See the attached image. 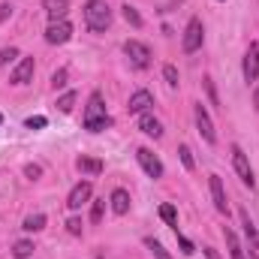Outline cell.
<instances>
[{
  "label": "cell",
  "instance_id": "1",
  "mask_svg": "<svg viewBox=\"0 0 259 259\" xmlns=\"http://www.w3.org/2000/svg\"><path fill=\"white\" fill-rule=\"evenodd\" d=\"M81 124H84L88 133H100V130H106L109 124H112V118L106 115V100H103L100 91H94V94L88 97V106H84Z\"/></svg>",
  "mask_w": 259,
  "mask_h": 259
},
{
  "label": "cell",
  "instance_id": "2",
  "mask_svg": "<svg viewBox=\"0 0 259 259\" xmlns=\"http://www.w3.org/2000/svg\"><path fill=\"white\" fill-rule=\"evenodd\" d=\"M84 24L91 33H106L112 27V9L106 0H88L84 3Z\"/></svg>",
  "mask_w": 259,
  "mask_h": 259
},
{
  "label": "cell",
  "instance_id": "3",
  "mask_svg": "<svg viewBox=\"0 0 259 259\" xmlns=\"http://www.w3.org/2000/svg\"><path fill=\"white\" fill-rule=\"evenodd\" d=\"M229 154H232V169L238 172V178H241V184L253 190V184H256V178H253V169H250V160H247V154L241 151V145H232V148H229Z\"/></svg>",
  "mask_w": 259,
  "mask_h": 259
},
{
  "label": "cell",
  "instance_id": "4",
  "mask_svg": "<svg viewBox=\"0 0 259 259\" xmlns=\"http://www.w3.org/2000/svg\"><path fill=\"white\" fill-rule=\"evenodd\" d=\"M124 55H127L133 69H148L151 66V49L145 42H139V39H127L124 42Z\"/></svg>",
  "mask_w": 259,
  "mask_h": 259
},
{
  "label": "cell",
  "instance_id": "5",
  "mask_svg": "<svg viewBox=\"0 0 259 259\" xmlns=\"http://www.w3.org/2000/svg\"><path fill=\"white\" fill-rule=\"evenodd\" d=\"M202 42H205V27H202V21H199V18H190V21H187V27H184L181 49H184L187 55H193V52L202 49Z\"/></svg>",
  "mask_w": 259,
  "mask_h": 259
},
{
  "label": "cell",
  "instance_id": "6",
  "mask_svg": "<svg viewBox=\"0 0 259 259\" xmlns=\"http://www.w3.org/2000/svg\"><path fill=\"white\" fill-rule=\"evenodd\" d=\"M136 160H139V166L145 169V175H148V178H154V181H157V178H163V172H166V169H163L160 157H157L151 148H139V151H136Z\"/></svg>",
  "mask_w": 259,
  "mask_h": 259
},
{
  "label": "cell",
  "instance_id": "7",
  "mask_svg": "<svg viewBox=\"0 0 259 259\" xmlns=\"http://www.w3.org/2000/svg\"><path fill=\"white\" fill-rule=\"evenodd\" d=\"M69 39H72V24H69L66 18L52 21V24L46 27V42H49V46H64Z\"/></svg>",
  "mask_w": 259,
  "mask_h": 259
},
{
  "label": "cell",
  "instance_id": "8",
  "mask_svg": "<svg viewBox=\"0 0 259 259\" xmlns=\"http://www.w3.org/2000/svg\"><path fill=\"white\" fill-rule=\"evenodd\" d=\"M193 115H196L199 136H202L208 145H217V130H214V124H211V115L205 112V106H202V103H196V106H193Z\"/></svg>",
  "mask_w": 259,
  "mask_h": 259
},
{
  "label": "cell",
  "instance_id": "9",
  "mask_svg": "<svg viewBox=\"0 0 259 259\" xmlns=\"http://www.w3.org/2000/svg\"><path fill=\"white\" fill-rule=\"evenodd\" d=\"M91 193H94V184H91V181H78V184L69 190V196H66V208H69V211H78L84 202H91Z\"/></svg>",
  "mask_w": 259,
  "mask_h": 259
},
{
  "label": "cell",
  "instance_id": "10",
  "mask_svg": "<svg viewBox=\"0 0 259 259\" xmlns=\"http://www.w3.org/2000/svg\"><path fill=\"white\" fill-rule=\"evenodd\" d=\"M241 72H244V81L253 84L259 78V46L250 42V49L244 52V64H241Z\"/></svg>",
  "mask_w": 259,
  "mask_h": 259
},
{
  "label": "cell",
  "instance_id": "11",
  "mask_svg": "<svg viewBox=\"0 0 259 259\" xmlns=\"http://www.w3.org/2000/svg\"><path fill=\"white\" fill-rule=\"evenodd\" d=\"M208 187H211L214 208H217L220 214H226V217H229V202H226V190H223V181H220V175H211V178H208Z\"/></svg>",
  "mask_w": 259,
  "mask_h": 259
},
{
  "label": "cell",
  "instance_id": "12",
  "mask_svg": "<svg viewBox=\"0 0 259 259\" xmlns=\"http://www.w3.org/2000/svg\"><path fill=\"white\" fill-rule=\"evenodd\" d=\"M33 69H36V64H33V58H21V61H18V66L12 69L9 81H12V84H27V81L33 78Z\"/></svg>",
  "mask_w": 259,
  "mask_h": 259
},
{
  "label": "cell",
  "instance_id": "13",
  "mask_svg": "<svg viewBox=\"0 0 259 259\" xmlns=\"http://www.w3.org/2000/svg\"><path fill=\"white\" fill-rule=\"evenodd\" d=\"M151 106H154V97H151V91H136V94L130 97V103H127L130 115H145Z\"/></svg>",
  "mask_w": 259,
  "mask_h": 259
},
{
  "label": "cell",
  "instance_id": "14",
  "mask_svg": "<svg viewBox=\"0 0 259 259\" xmlns=\"http://www.w3.org/2000/svg\"><path fill=\"white\" fill-rule=\"evenodd\" d=\"M75 169H78L81 175H88V178H97V175H103L106 163L97 160V157H78V160H75Z\"/></svg>",
  "mask_w": 259,
  "mask_h": 259
},
{
  "label": "cell",
  "instance_id": "15",
  "mask_svg": "<svg viewBox=\"0 0 259 259\" xmlns=\"http://www.w3.org/2000/svg\"><path fill=\"white\" fill-rule=\"evenodd\" d=\"M109 205H112V211H115L118 217H124V214L130 211V193L124 190V187H115L112 196H109Z\"/></svg>",
  "mask_w": 259,
  "mask_h": 259
},
{
  "label": "cell",
  "instance_id": "16",
  "mask_svg": "<svg viewBox=\"0 0 259 259\" xmlns=\"http://www.w3.org/2000/svg\"><path fill=\"white\" fill-rule=\"evenodd\" d=\"M139 130H142L145 136H151V139H160V136H163V124H160L154 115H148V112L139 115Z\"/></svg>",
  "mask_w": 259,
  "mask_h": 259
},
{
  "label": "cell",
  "instance_id": "17",
  "mask_svg": "<svg viewBox=\"0 0 259 259\" xmlns=\"http://www.w3.org/2000/svg\"><path fill=\"white\" fill-rule=\"evenodd\" d=\"M238 217H241V226H244V235H247V244H250V250H259V235H256V226H253L250 214L241 208V211H238Z\"/></svg>",
  "mask_w": 259,
  "mask_h": 259
},
{
  "label": "cell",
  "instance_id": "18",
  "mask_svg": "<svg viewBox=\"0 0 259 259\" xmlns=\"http://www.w3.org/2000/svg\"><path fill=\"white\" fill-rule=\"evenodd\" d=\"M223 238H226V247H229V256H232V259H247V250L241 247V241H238V235H235V232H232L229 226L223 229Z\"/></svg>",
  "mask_w": 259,
  "mask_h": 259
},
{
  "label": "cell",
  "instance_id": "19",
  "mask_svg": "<svg viewBox=\"0 0 259 259\" xmlns=\"http://www.w3.org/2000/svg\"><path fill=\"white\" fill-rule=\"evenodd\" d=\"M42 6H46V12H49L52 21H61L69 12V0H42Z\"/></svg>",
  "mask_w": 259,
  "mask_h": 259
},
{
  "label": "cell",
  "instance_id": "20",
  "mask_svg": "<svg viewBox=\"0 0 259 259\" xmlns=\"http://www.w3.org/2000/svg\"><path fill=\"white\" fill-rule=\"evenodd\" d=\"M33 250H36V247H33V241H27V238H21V241L12 244V256L15 259H30Z\"/></svg>",
  "mask_w": 259,
  "mask_h": 259
},
{
  "label": "cell",
  "instance_id": "21",
  "mask_svg": "<svg viewBox=\"0 0 259 259\" xmlns=\"http://www.w3.org/2000/svg\"><path fill=\"white\" fill-rule=\"evenodd\" d=\"M121 15H124V21H127V24H133V27H142V24H145V21H142V15L136 12V6H130V3H124V6H121Z\"/></svg>",
  "mask_w": 259,
  "mask_h": 259
},
{
  "label": "cell",
  "instance_id": "22",
  "mask_svg": "<svg viewBox=\"0 0 259 259\" xmlns=\"http://www.w3.org/2000/svg\"><path fill=\"white\" fill-rule=\"evenodd\" d=\"M42 226H46V214H30L21 229H24V232H39Z\"/></svg>",
  "mask_w": 259,
  "mask_h": 259
},
{
  "label": "cell",
  "instance_id": "23",
  "mask_svg": "<svg viewBox=\"0 0 259 259\" xmlns=\"http://www.w3.org/2000/svg\"><path fill=\"white\" fill-rule=\"evenodd\" d=\"M145 247H148V250L154 253V259H172L169 253H166V247H163V244H160L157 238H145Z\"/></svg>",
  "mask_w": 259,
  "mask_h": 259
},
{
  "label": "cell",
  "instance_id": "24",
  "mask_svg": "<svg viewBox=\"0 0 259 259\" xmlns=\"http://www.w3.org/2000/svg\"><path fill=\"white\" fill-rule=\"evenodd\" d=\"M75 100H78V97H75V91H66L64 97L58 100V109H61V115H69V112H72V106H75Z\"/></svg>",
  "mask_w": 259,
  "mask_h": 259
},
{
  "label": "cell",
  "instance_id": "25",
  "mask_svg": "<svg viewBox=\"0 0 259 259\" xmlns=\"http://www.w3.org/2000/svg\"><path fill=\"white\" fill-rule=\"evenodd\" d=\"M160 217H163L172 229H178V214H175V205H160Z\"/></svg>",
  "mask_w": 259,
  "mask_h": 259
},
{
  "label": "cell",
  "instance_id": "26",
  "mask_svg": "<svg viewBox=\"0 0 259 259\" xmlns=\"http://www.w3.org/2000/svg\"><path fill=\"white\" fill-rule=\"evenodd\" d=\"M103 214H106V199H97L91 205V223H103Z\"/></svg>",
  "mask_w": 259,
  "mask_h": 259
},
{
  "label": "cell",
  "instance_id": "27",
  "mask_svg": "<svg viewBox=\"0 0 259 259\" xmlns=\"http://www.w3.org/2000/svg\"><path fill=\"white\" fill-rule=\"evenodd\" d=\"M178 154H181V163H184V169H187V172H193V169H196V163H193V151H190L187 145H181V148H178Z\"/></svg>",
  "mask_w": 259,
  "mask_h": 259
},
{
  "label": "cell",
  "instance_id": "28",
  "mask_svg": "<svg viewBox=\"0 0 259 259\" xmlns=\"http://www.w3.org/2000/svg\"><path fill=\"white\" fill-rule=\"evenodd\" d=\"M175 235H178V247H181V253H184V256H193V253H196V244H193V241H190V238H184L178 229H175Z\"/></svg>",
  "mask_w": 259,
  "mask_h": 259
},
{
  "label": "cell",
  "instance_id": "29",
  "mask_svg": "<svg viewBox=\"0 0 259 259\" xmlns=\"http://www.w3.org/2000/svg\"><path fill=\"white\" fill-rule=\"evenodd\" d=\"M163 78H166V84H169V88H178V69H175L172 64L163 66Z\"/></svg>",
  "mask_w": 259,
  "mask_h": 259
},
{
  "label": "cell",
  "instance_id": "30",
  "mask_svg": "<svg viewBox=\"0 0 259 259\" xmlns=\"http://www.w3.org/2000/svg\"><path fill=\"white\" fill-rule=\"evenodd\" d=\"M15 58H18V49H12V46H9V49H0V66L12 64Z\"/></svg>",
  "mask_w": 259,
  "mask_h": 259
},
{
  "label": "cell",
  "instance_id": "31",
  "mask_svg": "<svg viewBox=\"0 0 259 259\" xmlns=\"http://www.w3.org/2000/svg\"><path fill=\"white\" fill-rule=\"evenodd\" d=\"M46 124H49V121H46L42 115H36V118H27V121H24V127H27V130H42Z\"/></svg>",
  "mask_w": 259,
  "mask_h": 259
},
{
  "label": "cell",
  "instance_id": "32",
  "mask_svg": "<svg viewBox=\"0 0 259 259\" xmlns=\"http://www.w3.org/2000/svg\"><path fill=\"white\" fill-rule=\"evenodd\" d=\"M202 84H205V91H208V100H211V106H220V100H217V91H214V81H211V78H205Z\"/></svg>",
  "mask_w": 259,
  "mask_h": 259
},
{
  "label": "cell",
  "instance_id": "33",
  "mask_svg": "<svg viewBox=\"0 0 259 259\" xmlns=\"http://www.w3.org/2000/svg\"><path fill=\"white\" fill-rule=\"evenodd\" d=\"M24 175H27L30 181H36V178L42 175V166H36V163H27V166H24Z\"/></svg>",
  "mask_w": 259,
  "mask_h": 259
},
{
  "label": "cell",
  "instance_id": "34",
  "mask_svg": "<svg viewBox=\"0 0 259 259\" xmlns=\"http://www.w3.org/2000/svg\"><path fill=\"white\" fill-rule=\"evenodd\" d=\"M66 232H69V235H81V220H78V217H69V220H66Z\"/></svg>",
  "mask_w": 259,
  "mask_h": 259
},
{
  "label": "cell",
  "instance_id": "35",
  "mask_svg": "<svg viewBox=\"0 0 259 259\" xmlns=\"http://www.w3.org/2000/svg\"><path fill=\"white\" fill-rule=\"evenodd\" d=\"M52 84H55V88H64L66 84V69H58V72L52 75Z\"/></svg>",
  "mask_w": 259,
  "mask_h": 259
},
{
  "label": "cell",
  "instance_id": "36",
  "mask_svg": "<svg viewBox=\"0 0 259 259\" xmlns=\"http://www.w3.org/2000/svg\"><path fill=\"white\" fill-rule=\"evenodd\" d=\"M9 15H12V6H9V3H3V6H0V24H3Z\"/></svg>",
  "mask_w": 259,
  "mask_h": 259
},
{
  "label": "cell",
  "instance_id": "37",
  "mask_svg": "<svg viewBox=\"0 0 259 259\" xmlns=\"http://www.w3.org/2000/svg\"><path fill=\"white\" fill-rule=\"evenodd\" d=\"M202 250H205V256H208V259H220V253H217L214 247H202Z\"/></svg>",
  "mask_w": 259,
  "mask_h": 259
},
{
  "label": "cell",
  "instance_id": "38",
  "mask_svg": "<svg viewBox=\"0 0 259 259\" xmlns=\"http://www.w3.org/2000/svg\"><path fill=\"white\" fill-rule=\"evenodd\" d=\"M247 259H259V250H250V256Z\"/></svg>",
  "mask_w": 259,
  "mask_h": 259
},
{
  "label": "cell",
  "instance_id": "39",
  "mask_svg": "<svg viewBox=\"0 0 259 259\" xmlns=\"http://www.w3.org/2000/svg\"><path fill=\"white\" fill-rule=\"evenodd\" d=\"M253 103H256V109H259V91H256V94H253Z\"/></svg>",
  "mask_w": 259,
  "mask_h": 259
},
{
  "label": "cell",
  "instance_id": "40",
  "mask_svg": "<svg viewBox=\"0 0 259 259\" xmlns=\"http://www.w3.org/2000/svg\"><path fill=\"white\" fill-rule=\"evenodd\" d=\"M0 124H3V115H0Z\"/></svg>",
  "mask_w": 259,
  "mask_h": 259
},
{
  "label": "cell",
  "instance_id": "41",
  "mask_svg": "<svg viewBox=\"0 0 259 259\" xmlns=\"http://www.w3.org/2000/svg\"><path fill=\"white\" fill-rule=\"evenodd\" d=\"M97 259H106V256H97Z\"/></svg>",
  "mask_w": 259,
  "mask_h": 259
}]
</instances>
